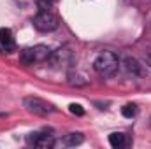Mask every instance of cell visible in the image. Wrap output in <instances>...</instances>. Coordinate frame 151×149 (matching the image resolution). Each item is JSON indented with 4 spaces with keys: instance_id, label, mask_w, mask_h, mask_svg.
Segmentation results:
<instances>
[{
    "instance_id": "cell-1",
    "label": "cell",
    "mask_w": 151,
    "mask_h": 149,
    "mask_svg": "<svg viewBox=\"0 0 151 149\" xmlns=\"http://www.w3.org/2000/svg\"><path fill=\"white\" fill-rule=\"evenodd\" d=\"M118 65H119L118 56L114 53H111V51L100 53L95 58V62H93V69L100 75H104V77H111V75L116 74L118 72Z\"/></svg>"
},
{
    "instance_id": "cell-2",
    "label": "cell",
    "mask_w": 151,
    "mask_h": 149,
    "mask_svg": "<svg viewBox=\"0 0 151 149\" xmlns=\"http://www.w3.org/2000/svg\"><path fill=\"white\" fill-rule=\"evenodd\" d=\"M51 56V49L47 46H34V47H25L21 53H19V60L25 63V65H34V63H42V62H47Z\"/></svg>"
},
{
    "instance_id": "cell-3",
    "label": "cell",
    "mask_w": 151,
    "mask_h": 149,
    "mask_svg": "<svg viewBox=\"0 0 151 149\" xmlns=\"http://www.w3.org/2000/svg\"><path fill=\"white\" fill-rule=\"evenodd\" d=\"M32 23H34L35 30H39V32H53L58 28V18L49 11H40L34 18Z\"/></svg>"
},
{
    "instance_id": "cell-4",
    "label": "cell",
    "mask_w": 151,
    "mask_h": 149,
    "mask_svg": "<svg viewBox=\"0 0 151 149\" xmlns=\"http://www.w3.org/2000/svg\"><path fill=\"white\" fill-rule=\"evenodd\" d=\"M23 105L27 107L28 112H34V114H39V116H47L51 112H55V107L53 104L39 98V97H27L23 100Z\"/></svg>"
},
{
    "instance_id": "cell-5",
    "label": "cell",
    "mask_w": 151,
    "mask_h": 149,
    "mask_svg": "<svg viewBox=\"0 0 151 149\" xmlns=\"http://www.w3.org/2000/svg\"><path fill=\"white\" fill-rule=\"evenodd\" d=\"M27 144L28 146H34V148H40V149H49L55 146V139L53 135H46V133H28L27 135Z\"/></svg>"
},
{
    "instance_id": "cell-6",
    "label": "cell",
    "mask_w": 151,
    "mask_h": 149,
    "mask_svg": "<svg viewBox=\"0 0 151 149\" xmlns=\"http://www.w3.org/2000/svg\"><path fill=\"white\" fill-rule=\"evenodd\" d=\"M49 62L55 65V67H67L70 62H72V51L69 47H60L56 51H51V56H49Z\"/></svg>"
},
{
    "instance_id": "cell-7",
    "label": "cell",
    "mask_w": 151,
    "mask_h": 149,
    "mask_svg": "<svg viewBox=\"0 0 151 149\" xmlns=\"http://www.w3.org/2000/svg\"><path fill=\"white\" fill-rule=\"evenodd\" d=\"M0 46L7 53H12L16 49V40H14V35H12L11 28H0Z\"/></svg>"
},
{
    "instance_id": "cell-8",
    "label": "cell",
    "mask_w": 151,
    "mask_h": 149,
    "mask_svg": "<svg viewBox=\"0 0 151 149\" xmlns=\"http://www.w3.org/2000/svg\"><path fill=\"white\" fill-rule=\"evenodd\" d=\"M123 67H125V70H127L128 74H132V75L141 74V65H139V62H137L135 58L127 56V58L123 60Z\"/></svg>"
},
{
    "instance_id": "cell-9",
    "label": "cell",
    "mask_w": 151,
    "mask_h": 149,
    "mask_svg": "<svg viewBox=\"0 0 151 149\" xmlns=\"http://www.w3.org/2000/svg\"><path fill=\"white\" fill-rule=\"evenodd\" d=\"M109 144H111L114 149L125 148V146H127V135H125V133H111V135H109Z\"/></svg>"
},
{
    "instance_id": "cell-10",
    "label": "cell",
    "mask_w": 151,
    "mask_h": 149,
    "mask_svg": "<svg viewBox=\"0 0 151 149\" xmlns=\"http://www.w3.org/2000/svg\"><path fill=\"white\" fill-rule=\"evenodd\" d=\"M83 140H84V137H83V133H69V135H65L63 137V144L65 146H69V148H74V146H79V144H83Z\"/></svg>"
},
{
    "instance_id": "cell-11",
    "label": "cell",
    "mask_w": 151,
    "mask_h": 149,
    "mask_svg": "<svg viewBox=\"0 0 151 149\" xmlns=\"http://www.w3.org/2000/svg\"><path fill=\"white\" fill-rule=\"evenodd\" d=\"M137 112H139V109H137V105H135V104H127V105H123V107H121V114H123L125 117H128V119L135 117V116H137Z\"/></svg>"
},
{
    "instance_id": "cell-12",
    "label": "cell",
    "mask_w": 151,
    "mask_h": 149,
    "mask_svg": "<svg viewBox=\"0 0 151 149\" xmlns=\"http://www.w3.org/2000/svg\"><path fill=\"white\" fill-rule=\"evenodd\" d=\"M35 4H37V7L40 11H49L51 5L55 4V0H35Z\"/></svg>"
},
{
    "instance_id": "cell-13",
    "label": "cell",
    "mask_w": 151,
    "mask_h": 149,
    "mask_svg": "<svg viewBox=\"0 0 151 149\" xmlns=\"http://www.w3.org/2000/svg\"><path fill=\"white\" fill-rule=\"evenodd\" d=\"M69 111L72 112V114H76V116H83V114H84V109H83L79 104H70V105H69Z\"/></svg>"
},
{
    "instance_id": "cell-14",
    "label": "cell",
    "mask_w": 151,
    "mask_h": 149,
    "mask_svg": "<svg viewBox=\"0 0 151 149\" xmlns=\"http://www.w3.org/2000/svg\"><path fill=\"white\" fill-rule=\"evenodd\" d=\"M148 63H150V65H151V56H150V58H148Z\"/></svg>"
},
{
    "instance_id": "cell-15",
    "label": "cell",
    "mask_w": 151,
    "mask_h": 149,
    "mask_svg": "<svg viewBox=\"0 0 151 149\" xmlns=\"http://www.w3.org/2000/svg\"><path fill=\"white\" fill-rule=\"evenodd\" d=\"M55 2H56V0H55Z\"/></svg>"
}]
</instances>
